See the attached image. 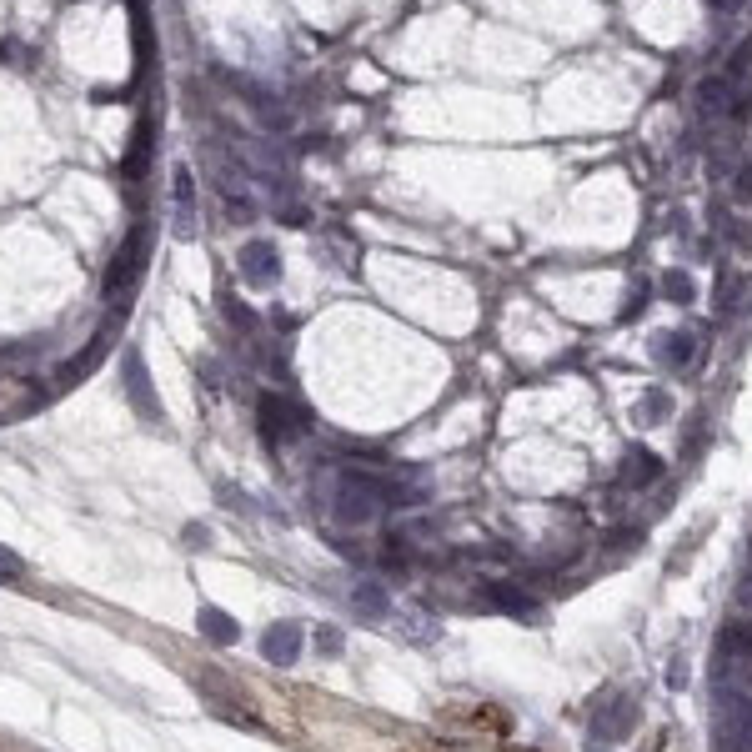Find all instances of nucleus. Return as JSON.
<instances>
[{"label": "nucleus", "instance_id": "obj_1", "mask_svg": "<svg viewBox=\"0 0 752 752\" xmlns=\"http://www.w3.org/2000/svg\"><path fill=\"white\" fill-rule=\"evenodd\" d=\"M427 487H402V482H387L376 472H361V467H331L321 482H316V497L326 507L331 522L341 527H371L382 512H392L397 502H417Z\"/></svg>", "mask_w": 752, "mask_h": 752}, {"label": "nucleus", "instance_id": "obj_2", "mask_svg": "<svg viewBox=\"0 0 752 752\" xmlns=\"http://www.w3.org/2000/svg\"><path fill=\"white\" fill-rule=\"evenodd\" d=\"M261 432H266L271 447H276V442H296V437L311 432V417H306V407H296L291 397L266 392V397H261Z\"/></svg>", "mask_w": 752, "mask_h": 752}, {"label": "nucleus", "instance_id": "obj_3", "mask_svg": "<svg viewBox=\"0 0 752 752\" xmlns=\"http://www.w3.org/2000/svg\"><path fill=\"white\" fill-rule=\"evenodd\" d=\"M717 752H752V697L727 692V707L717 717Z\"/></svg>", "mask_w": 752, "mask_h": 752}, {"label": "nucleus", "instance_id": "obj_4", "mask_svg": "<svg viewBox=\"0 0 752 752\" xmlns=\"http://www.w3.org/2000/svg\"><path fill=\"white\" fill-rule=\"evenodd\" d=\"M141 266H146V226H136V231L126 236V246L116 251V261H111V271H106V296L116 301L121 291H131L136 276H141Z\"/></svg>", "mask_w": 752, "mask_h": 752}, {"label": "nucleus", "instance_id": "obj_5", "mask_svg": "<svg viewBox=\"0 0 752 752\" xmlns=\"http://www.w3.org/2000/svg\"><path fill=\"white\" fill-rule=\"evenodd\" d=\"M632 722H637V702H632L627 692H617V697L597 712V722H592V742H622V737L632 732Z\"/></svg>", "mask_w": 752, "mask_h": 752}, {"label": "nucleus", "instance_id": "obj_6", "mask_svg": "<svg viewBox=\"0 0 752 752\" xmlns=\"http://www.w3.org/2000/svg\"><path fill=\"white\" fill-rule=\"evenodd\" d=\"M296 652H301V627H296V622H276V627L261 637V657H266L271 667H291Z\"/></svg>", "mask_w": 752, "mask_h": 752}, {"label": "nucleus", "instance_id": "obj_7", "mask_svg": "<svg viewBox=\"0 0 752 752\" xmlns=\"http://www.w3.org/2000/svg\"><path fill=\"white\" fill-rule=\"evenodd\" d=\"M121 366H126V387H131L126 397H131V407H136L141 417H161V412H156V402H151V376H146V361H141L136 351H126V361H121Z\"/></svg>", "mask_w": 752, "mask_h": 752}, {"label": "nucleus", "instance_id": "obj_8", "mask_svg": "<svg viewBox=\"0 0 752 752\" xmlns=\"http://www.w3.org/2000/svg\"><path fill=\"white\" fill-rule=\"evenodd\" d=\"M241 271H246V281H271L276 271H281V256H276V246L271 241H246L241 246Z\"/></svg>", "mask_w": 752, "mask_h": 752}, {"label": "nucleus", "instance_id": "obj_9", "mask_svg": "<svg viewBox=\"0 0 752 752\" xmlns=\"http://www.w3.org/2000/svg\"><path fill=\"white\" fill-rule=\"evenodd\" d=\"M176 236H196V186H191V171H176Z\"/></svg>", "mask_w": 752, "mask_h": 752}, {"label": "nucleus", "instance_id": "obj_10", "mask_svg": "<svg viewBox=\"0 0 752 752\" xmlns=\"http://www.w3.org/2000/svg\"><path fill=\"white\" fill-rule=\"evenodd\" d=\"M657 346H662V361H667V366H692V361H697V341H692L687 331H667Z\"/></svg>", "mask_w": 752, "mask_h": 752}, {"label": "nucleus", "instance_id": "obj_11", "mask_svg": "<svg viewBox=\"0 0 752 752\" xmlns=\"http://www.w3.org/2000/svg\"><path fill=\"white\" fill-rule=\"evenodd\" d=\"M201 632H206L216 647H226V642H236V637H241V627H236L221 607H201Z\"/></svg>", "mask_w": 752, "mask_h": 752}, {"label": "nucleus", "instance_id": "obj_12", "mask_svg": "<svg viewBox=\"0 0 752 752\" xmlns=\"http://www.w3.org/2000/svg\"><path fill=\"white\" fill-rule=\"evenodd\" d=\"M657 472H662V462L657 457H627V467H622V487H652L657 482Z\"/></svg>", "mask_w": 752, "mask_h": 752}, {"label": "nucleus", "instance_id": "obj_13", "mask_svg": "<svg viewBox=\"0 0 752 752\" xmlns=\"http://www.w3.org/2000/svg\"><path fill=\"white\" fill-rule=\"evenodd\" d=\"M351 602H356V612H361V617H387V607H392V602H387V592L376 587V582H361Z\"/></svg>", "mask_w": 752, "mask_h": 752}, {"label": "nucleus", "instance_id": "obj_14", "mask_svg": "<svg viewBox=\"0 0 752 752\" xmlns=\"http://www.w3.org/2000/svg\"><path fill=\"white\" fill-rule=\"evenodd\" d=\"M146 156H151V116L136 126V136H131V161H126V176H141L146 171Z\"/></svg>", "mask_w": 752, "mask_h": 752}, {"label": "nucleus", "instance_id": "obj_15", "mask_svg": "<svg viewBox=\"0 0 752 752\" xmlns=\"http://www.w3.org/2000/svg\"><path fill=\"white\" fill-rule=\"evenodd\" d=\"M747 66H752V41H742V46L732 51V61L722 66V86H737V81L747 76Z\"/></svg>", "mask_w": 752, "mask_h": 752}, {"label": "nucleus", "instance_id": "obj_16", "mask_svg": "<svg viewBox=\"0 0 752 752\" xmlns=\"http://www.w3.org/2000/svg\"><path fill=\"white\" fill-rule=\"evenodd\" d=\"M732 196H737L742 206L752 201V166H742V171H737V181H732Z\"/></svg>", "mask_w": 752, "mask_h": 752}, {"label": "nucleus", "instance_id": "obj_17", "mask_svg": "<svg viewBox=\"0 0 752 752\" xmlns=\"http://www.w3.org/2000/svg\"><path fill=\"white\" fill-rule=\"evenodd\" d=\"M662 286H667V296H672V301H687V296H692V281H687V276H667Z\"/></svg>", "mask_w": 752, "mask_h": 752}, {"label": "nucleus", "instance_id": "obj_18", "mask_svg": "<svg viewBox=\"0 0 752 752\" xmlns=\"http://www.w3.org/2000/svg\"><path fill=\"white\" fill-rule=\"evenodd\" d=\"M21 572H26V567H21V557L0 547V577H21Z\"/></svg>", "mask_w": 752, "mask_h": 752}, {"label": "nucleus", "instance_id": "obj_19", "mask_svg": "<svg viewBox=\"0 0 752 752\" xmlns=\"http://www.w3.org/2000/svg\"><path fill=\"white\" fill-rule=\"evenodd\" d=\"M316 647H321V652H341V637H336V627H321V632H316Z\"/></svg>", "mask_w": 752, "mask_h": 752}]
</instances>
